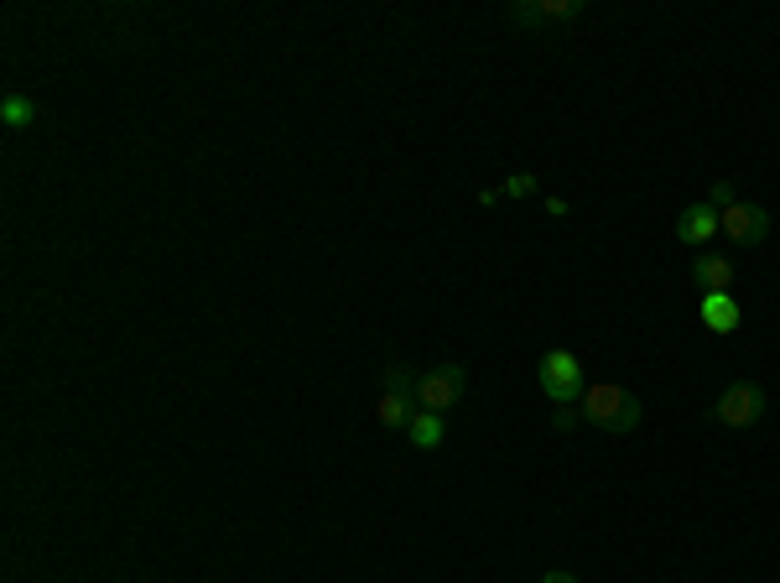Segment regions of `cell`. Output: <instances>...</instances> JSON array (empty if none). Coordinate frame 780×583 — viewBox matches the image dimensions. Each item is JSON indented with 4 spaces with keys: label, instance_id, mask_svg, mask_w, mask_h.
<instances>
[{
    "label": "cell",
    "instance_id": "cell-1",
    "mask_svg": "<svg viewBox=\"0 0 780 583\" xmlns=\"http://www.w3.org/2000/svg\"><path fill=\"white\" fill-rule=\"evenodd\" d=\"M577 417H583V422H593L599 433H614V437H624V433H635V427H640V417H645V406H640V396H635V391L614 386V381H599V386H589V391H583V402H577Z\"/></svg>",
    "mask_w": 780,
    "mask_h": 583
},
{
    "label": "cell",
    "instance_id": "cell-2",
    "mask_svg": "<svg viewBox=\"0 0 780 583\" xmlns=\"http://www.w3.org/2000/svg\"><path fill=\"white\" fill-rule=\"evenodd\" d=\"M536 381H542V391H546V402L552 406H577L583 402V391H589L583 365H577L573 349H546L542 365H536Z\"/></svg>",
    "mask_w": 780,
    "mask_h": 583
},
{
    "label": "cell",
    "instance_id": "cell-3",
    "mask_svg": "<svg viewBox=\"0 0 780 583\" xmlns=\"http://www.w3.org/2000/svg\"><path fill=\"white\" fill-rule=\"evenodd\" d=\"M463 391H468V370L463 365H437L416 381V406L422 412H453L463 402Z\"/></svg>",
    "mask_w": 780,
    "mask_h": 583
},
{
    "label": "cell",
    "instance_id": "cell-4",
    "mask_svg": "<svg viewBox=\"0 0 780 583\" xmlns=\"http://www.w3.org/2000/svg\"><path fill=\"white\" fill-rule=\"evenodd\" d=\"M718 235H723V240H733L739 250H749V245H764V235H770V209H760V204L739 198V204H729V209L718 214Z\"/></svg>",
    "mask_w": 780,
    "mask_h": 583
},
{
    "label": "cell",
    "instance_id": "cell-5",
    "mask_svg": "<svg viewBox=\"0 0 780 583\" xmlns=\"http://www.w3.org/2000/svg\"><path fill=\"white\" fill-rule=\"evenodd\" d=\"M713 417L723 422V427H754V422L764 417V386L760 381H733V386L718 396Z\"/></svg>",
    "mask_w": 780,
    "mask_h": 583
},
{
    "label": "cell",
    "instance_id": "cell-6",
    "mask_svg": "<svg viewBox=\"0 0 780 583\" xmlns=\"http://www.w3.org/2000/svg\"><path fill=\"white\" fill-rule=\"evenodd\" d=\"M733 281H739V266H733L729 256H698L692 260V287L708 297V292H733Z\"/></svg>",
    "mask_w": 780,
    "mask_h": 583
},
{
    "label": "cell",
    "instance_id": "cell-7",
    "mask_svg": "<svg viewBox=\"0 0 780 583\" xmlns=\"http://www.w3.org/2000/svg\"><path fill=\"white\" fill-rule=\"evenodd\" d=\"M713 235H718V209L713 204H692V209H682V219H677V240L692 245V250H702Z\"/></svg>",
    "mask_w": 780,
    "mask_h": 583
},
{
    "label": "cell",
    "instance_id": "cell-8",
    "mask_svg": "<svg viewBox=\"0 0 780 583\" xmlns=\"http://www.w3.org/2000/svg\"><path fill=\"white\" fill-rule=\"evenodd\" d=\"M698 318L708 334H733V328H739V303H733V292H708L698 303Z\"/></svg>",
    "mask_w": 780,
    "mask_h": 583
},
{
    "label": "cell",
    "instance_id": "cell-9",
    "mask_svg": "<svg viewBox=\"0 0 780 583\" xmlns=\"http://www.w3.org/2000/svg\"><path fill=\"white\" fill-rule=\"evenodd\" d=\"M443 437H447V417H443V412H422V406H416L412 422H406V443L422 448V454H432V448H443Z\"/></svg>",
    "mask_w": 780,
    "mask_h": 583
},
{
    "label": "cell",
    "instance_id": "cell-10",
    "mask_svg": "<svg viewBox=\"0 0 780 583\" xmlns=\"http://www.w3.org/2000/svg\"><path fill=\"white\" fill-rule=\"evenodd\" d=\"M412 412H416V402L412 396H396V391H381V402H375V417H381L385 427H401V433H406Z\"/></svg>",
    "mask_w": 780,
    "mask_h": 583
},
{
    "label": "cell",
    "instance_id": "cell-11",
    "mask_svg": "<svg viewBox=\"0 0 780 583\" xmlns=\"http://www.w3.org/2000/svg\"><path fill=\"white\" fill-rule=\"evenodd\" d=\"M37 120V105L27 95H6L0 99V126L6 130H27Z\"/></svg>",
    "mask_w": 780,
    "mask_h": 583
},
{
    "label": "cell",
    "instance_id": "cell-12",
    "mask_svg": "<svg viewBox=\"0 0 780 583\" xmlns=\"http://www.w3.org/2000/svg\"><path fill=\"white\" fill-rule=\"evenodd\" d=\"M416 381H422V375H416L412 365H385L381 391H396V396H412V402H416Z\"/></svg>",
    "mask_w": 780,
    "mask_h": 583
},
{
    "label": "cell",
    "instance_id": "cell-13",
    "mask_svg": "<svg viewBox=\"0 0 780 583\" xmlns=\"http://www.w3.org/2000/svg\"><path fill=\"white\" fill-rule=\"evenodd\" d=\"M505 17L515 21V27H542V0H510L505 6Z\"/></svg>",
    "mask_w": 780,
    "mask_h": 583
},
{
    "label": "cell",
    "instance_id": "cell-14",
    "mask_svg": "<svg viewBox=\"0 0 780 583\" xmlns=\"http://www.w3.org/2000/svg\"><path fill=\"white\" fill-rule=\"evenodd\" d=\"M536 188H542V182H536V172H510L505 188H500V198H531Z\"/></svg>",
    "mask_w": 780,
    "mask_h": 583
},
{
    "label": "cell",
    "instance_id": "cell-15",
    "mask_svg": "<svg viewBox=\"0 0 780 583\" xmlns=\"http://www.w3.org/2000/svg\"><path fill=\"white\" fill-rule=\"evenodd\" d=\"M708 204H713L718 214L729 209V204H739V194H733V182H729V178H718V182H713V194H708Z\"/></svg>",
    "mask_w": 780,
    "mask_h": 583
},
{
    "label": "cell",
    "instance_id": "cell-16",
    "mask_svg": "<svg viewBox=\"0 0 780 583\" xmlns=\"http://www.w3.org/2000/svg\"><path fill=\"white\" fill-rule=\"evenodd\" d=\"M552 422H557V433H567V427L583 422V417H577V406H557V417H552Z\"/></svg>",
    "mask_w": 780,
    "mask_h": 583
},
{
    "label": "cell",
    "instance_id": "cell-17",
    "mask_svg": "<svg viewBox=\"0 0 780 583\" xmlns=\"http://www.w3.org/2000/svg\"><path fill=\"white\" fill-rule=\"evenodd\" d=\"M542 583H583L577 573H562V567H552V573H542Z\"/></svg>",
    "mask_w": 780,
    "mask_h": 583
}]
</instances>
